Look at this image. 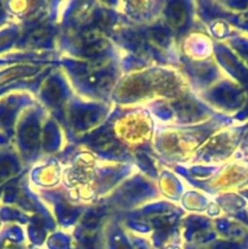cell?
<instances>
[{"instance_id": "obj_5", "label": "cell", "mask_w": 248, "mask_h": 249, "mask_svg": "<svg viewBox=\"0 0 248 249\" xmlns=\"http://www.w3.org/2000/svg\"><path fill=\"white\" fill-rule=\"evenodd\" d=\"M228 236L233 242H241L246 238V231L238 225H231L228 230Z\"/></svg>"}, {"instance_id": "obj_1", "label": "cell", "mask_w": 248, "mask_h": 249, "mask_svg": "<svg viewBox=\"0 0 248 249\" xmlns=\"http://www.w3.org/2000/svg\"><path fill=\"white\" fill-rule=\"evenodd\" d=\"M167 17L170 26L174 27V28H180L185 23L187 17L184 5L181 2H174V4L170 5L169 9H168Z\"/></svg>"}, {"instance_id": "obj_3", "label": "cell", "mask_w": 248, "mask_h": 249, "mask_svg": "<svg viewBox=\"0 0 248 249\" xmlns=\"http://www.w3.org/2000/svg\"><path fill=\"white\" fill-rule=\"evenodd\" d=\"M151 223H152L153 226L156 228H165V226L172 225V221L174 220L173 216L170 214H165V213H157L153 214L152 216L150 218Z\"/></svg>"}, {"instance_id": "obj_2", "label": "cell", "mask_w": 248, "mask_h": 249, "mask_svg": "<svg viewBox=\"0 0 248 249\" xmlns=\"http://www.w3.org/2000/svg\"><path fill=\"white\" fill-rule=\"evenodd\" d=\"M177 112L181 119H191L197 114L198 109L192 101L184 100L177 105Z\"/></svg>"}, {"instance_id": "obj_7", "label": "cell", "mask_w": 248, "mask_h": 249, "mask_svg": "<svg viewBox=\"0 0 248 249\" xmlns=\"http://www.w3.org/2000/svg\"><path fill=\"white\" fill-rule=\"evenodd\" d=\"M117 249H130L128 247V246L125 245V243H122V242H119L118 245H117Z\"/></svg>"}, {"instance_id": "obj_6", "label": "cell", "mask_w": 248, "mask_h": 249, "mask_svg": "<svg viewBox=\"0 0 248 249\" xmlns=\"http://www.w3.org/2000/svg\"><path fill=\"white\" fill-rule=\"evenodd\" d=\"M109 61L108 58H95L92 62L89 63V66H88V72L90 73H97V72H101L104 68H106L107 66H108Z\"/></svg>"}, {"instance_id": "obj_4", "label": "cell", "mask_w": 248, "mask_h": 249, "mask_svg": "<svg viewBox=\"0 0 248 249\" xmlns=\"http://www.w3.org/2000/svg\"><path fill=\"white\" fill-rule=\"evenodd\" d=\"M107 45H108V44H107V41L104 39V40H100L97 41V43L91 44V45L89 46H85L84 51L85 53L89 56H97L106 50Z\"/></svg>"}]
</instances>
